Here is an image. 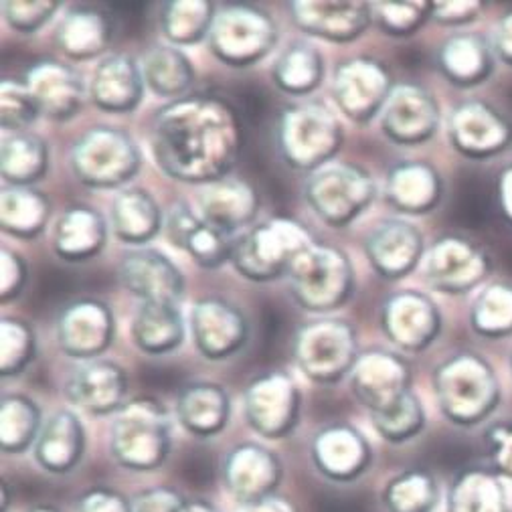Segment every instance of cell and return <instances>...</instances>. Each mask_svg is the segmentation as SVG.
<instances>
[{
    "label": "cell",
    "mask_w": 512,
    "mask_h": 512,
    "mask_svg": "<svg viewBox=\"0 0 512 512\" xmlns=\"http://www.w3.org/2000/svg\"><path fill=\"white\" fill-rule=\"evenodd\" d=\"M444 193L438 170L425 162H399L387 175V199L405 215H425L438 207Z\"/></svg>",
    "instance_id": "obj_31"
},
{
    "label": "cell",
    "mask_w": 512,
    "mask_h": 512,
    "mask_svg": "<svg viewBox=\"0 0 512 512\" xmlns=\"http://www.w3.org/2000/svg\"><path fill=\"white\" fill-rule=\"evenodd\" d=\"M371 11L383 33L403 39L432 17V3H373Z\"/></svg>",
    "instance_id": "obj_48"
},
{
    "label": "cell",
    "mask_w": 512,
    "mask_h": 512,
    "mask_svg": "<svg viewBox=\"0 0 512 512\" xmlns=\"http://www.w3.org/2000/svg\"><path fill=\"white\" fill-rule=\"evenodd\" d=\"M106 245V221L92 209L75 205L55 223L53 249L61 260L77 264L92 260Z\"/></svg>",
    "instance_id": "obj_32"
},
{
    "label": "cell",
    "mask_w": 512,
    "mask_h": 512,
    "mask_svg": "<svg viewBox=\"0 0 512 512\" xmlns=\"http://www.w3.org/2000/svg\"><path fill=\"white\" fill-rule=\"evenodd\" d=\"M114 336V316L106 302L81 298L67 304L57 318V340L65 355L92 361L102 355Z\"/></svg>",
    "instance_id": "obj_18"
},
{
    "label": "cell",
    "mask_w": 512,
    "mask_h": 512,
    "mask_svg": "<svg viewBox=\"0 0 512 512\" xmlns=\"http://www.w3.org/2000/svg\"><path fill=\"white\" fill-rule=\"evenodd\" d=\"M124 288L142 304H177L185 296V276L164 253L150 247H134L120 262Z\"/></svg>",
    "instance_id": "obj_17"
},
{
    "label": "cell",
    "mask_w": 512,
    "mask_h": 512,
    "mask_svg": "<svg viewBox=\"0 0 512 512\" xmlns=\"http://www.w3.org/2000/svg\"><path fill=\"white\" fill-rule=\"evenodd\" d=\"M278 152L296 170H320L343 144V130L332 112L318 104H296L278 120Z\"/></svg>",
    "instance_id": "obj_6"
},
{
    "label": "cell",
    "mask_w": 512,
    "mask_h": 512,
    "mask_svg": "<svg viewBox=\"0 0 512 512\" xmlns=\"http://www.w3.org/2000/svg\"><path fill=\"white\" fill-rule=\"evenodd\" d=\"M7 504H9V488L7 484H3V512H7Z\"/></svg>",
    "instance_id": "obj_61"
},
{
    "label": "cell",
    "mask_w": 512,
    "mask_h": 512,
    "mask_svg": "<svg viewBox=\"0 0 512 512\" xmlns=\"http://www.w3.org/2000/svg\"><path fill=\"white\" fill-rule=\"evenodd\" d=\"M112 39L110 17L94 7H75L57 29V43L71 59L83 61L102 55Z\"/></svg>",
    "instance_id": "obj_36"
},
{
    "label": "cell",
    "mask_w": 512,
    "mask_h": 512,
    "mask_svg": "<svg viewBox=\"0 0 512 512\" xmlns=\"http://www.w3.org/2000/svg\"><path fill=\"white\" fill-rule=\"evenodd\" d=\"M312 462L332 482H355L373 460L367 438L349 423H330L312 440Z\"/></svg>",
    "instance_id": "obj_20"
},
{
    "label": "cell",
    "mask_w": 512,
    "mask_h": 512,
    "mask_svg": "<svg viewBox=\"0 0 512 512\" xmlns=\"http://www.w3.org/2000/svg\"><path fill=\"white\" fill-rule=\"evenodd\" d=\"M504 476L486 468L460 472L448 494V512H512Z\"/></svg>",
    "instance_id": "obj_35"
},
{
    "label": "cell",
    "mask_w": 512,
    "mask_h": 512,
    "mask_svg": "<svg viewBox=\"0 0 512 512\" xmlns=\"http://www.w3.org/2000/svg\"><path fill=\"white\" fill-rule=\"evenodd\" d=\"M59 9V3H51V0H45V3H3V15L7 23L21 31V33H33L41 29Z\"/></svg>",
    "instance_id": "obj_51"
},
{
    "label": "cell",
    "mask_w": 512,
    "mask_h": 512,
    "mask_svg": "<svg viewBox=\"0 0 512 512\" xmlns=\"http://www.w3.org/2000/svg\"><path fill=\"white\" fill-rule=\"evenodd\" d=\"M490 43H492V49H494L496 57L512 67V13L504 15L496 23Z\"/></svg>",
    "instance_id": "obj_57"
},
{
    "label": "cell",
    "mask_w": 512,
    "mask_h": 512,
    "mask_svg": "<svg viewBox=\"0 0 512 512\" xmlns=\"http://www.w3.org/2000/svg\"><path fill=\"white\" fill-rule=\"evenodd\" d=\"M492 43L476 33H458L446 39L438 51V67L456 88L468 90L484 83L494 71Z\"/></svg>",
    "instance_id": "obj_29"
},
{
    "label": "cell",
    "mask_w": 512,
    "mask_h": 512,
    "mask_svg": "<svg viewBox=\"0 0 512 512\" xmlns=\"http://www.w3.org/2000/svg\"><path fill=\"white\" fill-rule=\"evenodd\" d=\"M185 502L187 498L177 490L160 486V488H150L140 492L132 502V510L134 512H181Z\"/></svg>",
    "instance_id": "obj_54"
},
{
    "label": "cell",
    "mask_w": 512,
    "mask_h": 512,
    "mask_svg": "<svg viewBox=\"0 0 512 512\" xmlns=\"http://www.w3.org/2000/svg\"><path fill=\"white\" fill-rule=\"evenodd\" d=\"M312 245L314 239L300 223L276 217L235 239L231 264L251 282H274L288 276L294 262Z\"/></svg>",
    "instance_id": "obj_3"
},
{
    "label": "cell",
    "mask_w": 512,
    "mask_h": 512,
    "mask_svg": "<svg viewBox=\"0 0 512 512\" xmlns=\"http://www.w3.org/2000/svg\"><path fill=\"white\" fill-rule=\"evenodd\" d=\"M500 207L504 217L512 223V166L500 179Z\"/></svg>",
    "instance_id": "obj_59"
},
{
    "label": "cell",
    "mask_w": 512,
    "mask_h": 512,
    "mask_svg": "<svg viewBox=\"0 0 512 512\" xmlns=\"http://www.w3.org/2000/svg\"><path fill=\"white\" fill-rule=\"evenodd\" d=\"M92 100L104 112H130L138 108L144 94V75L128 53H114L100 61L90 85Z\"/></svg>",
    "instance_id": "obj_28"
},
{
    "label": "cell",
    "mask_w": 512,
    "mask_h": 512,
    "mask_svg": "<svg viewBox=\"0 0 512 512\" xmlns=\"http://www.w3.org/2000/svg\"><path fill=\"white\" fill-rule=\"evenodd\" d=\"M134 345L148 355L179 349L185 340V320L177 304H142L132 322Z\"/></svg>",
    "instance_id": "obj_37"
},
{
    "label": "cell",
    "mask_w": 512,
    "mask_h": 512,
    "mask_svg": "<svg viewBox=\"0 0 512 512\" xmlns=\"http://www.w3.org/2000/svg\"><path fill=\"white\" fill-rule=\"evenodd\" d=\"M278 29L272 17L253 5L223 9L211 27V51L231 67H249L276 45Z\"/></svg>",
    "instance_id": "obj_10"
},
{
    "label": "cell",
    "mask_w": 512,
    "mask_h": 512,
    "mask_svg": "<svg viewBox=\"0 0 512 512\" xmlns=\"http://www.w3.org/2000/svg\"><path fill=\"white\" fill-rule=\"evenodd\" d=\"M371 419L377 434L391 444L409 442L425 428V411L413 391L403 395L385 411L371 413Z\"/></svg>",
    "instance_id": "obj_47"
},
{
    "label": "cell",
    "mask_w": 512,
    "mask_h": 512,
    "mask_svg": "<svg viewBox=\"0 0 512 512\" xmlns=\"http://www.w3.org/2000/svg\"><path fill=\"white\" fill-rule=\"evenodd\" d=\"M351 387L371 413H379L411 391V369L393 353H367L353 369Z\"/></svg>",
    "instance_id": "obj_25"
},
{
    "label": "cell",
    "mask_w": 512,
    "mask_h": 512,
    "mask_svg": "<svg viewBox=\"0 0 512 512\" xmlns=\"http://www.w3.org/2000/svg\"><path fill=\"white\" fill-rule=\"evenodd\" d=\"M258 207V195L243 181L221 179L205 185L199 195V215L231 235L253 221Z\"/></svg>",
    "instance_id": "obj_33"
},
{
    "label": "cell",
    "mask_w": 512,
    "mask_h": 512,
    "mask_svg": "<svg viewBox=\"0 0 512 512\" xmlns=\"http://www.w3.org/2000/svg\"><path fill=\"white\" fill-rule=\"evenodd\" d=\"M49 152L43 138L33 132H11L3 140V179L7 187H31L47 170Z\"/></svg>",
    "instance_id": "obj_40"
},
{
    "label": "cell",
    "mask_w": 512,
    "mask_h": 512,
    "mask_svg": "<svg viewBox=\"0 0 512 512\" xmlns=\"http://www.w3.org/2000/svg\"><path fill=\"white\" fill-rule=\"evenodd\" d=\"M294 300L310 312H330L343 306L355 288L349 255L332 245L308 247L288 272Z\"/></svg>",
    "instance_id": "obj_5"
},
{
    "label": "cell",
    "mask_w": 512,
    "mask_h": 512,
    "mask_svg": "<svg viewBox=\"0 0 512 512\" xmlns=\"http://www.w3.org/2000/svg\"><path fill=\"white\" fill-rule=\"evenodd\" d=\"M3 367L0 375L15 377L27 369L35 357L33 330L15 318H3Z\"/></svg>",
    "instance_id": "obj_49"
},
{
    "label": "cell",
    "mask_w": 512,
    "mask_h": 512,
    "mask_svg": "<svg viewBox=\"0 0 512 512\" xmlns=\"http://www.w3.org/2000/svg\"><path fill=\"white\" fill-rule=\"evenodd\" d=\"M365 253L381 278L399 280L421 262L423 235L405 219H383L367 235Z\"/></svg>",
    "instance_id": "obj_24"
},
{
    "label": "cell",
    "mask_w": 512,
    "mask_h": 512,
    "mask_svg": "<svg viewBox=\"0 0 512 512\" xmlns=\"http://www.w3.org/2000/svg\"><path fill=\"white\" fill-rule=\"evenodd\" d=\"M423 274L436 292L460 296L484 282L490 274V260L474 241L460 235H446L425 253Z\"/></svg>",
    "instance_id": "obj_13"
},
{
    "label": "cell",
    "mask_w": 512,
    "mask_h": 512,
    "mask_svg": "<svg viewBox=\"0 0 512 512\" xmlns=\"http://www.w3.org/2000/svg\"><path fill=\"white\" fill-rule=\"evenodd\" d=\"M324 77V63L312 45L304 41L292 43L274 65V81L290 96H306L318 88Z\"/></svg>",
    "instance_id": "obj_42"
},
{
    "label": "cell",
    "mask_w": 512,
    "mask_h": 512,
    "mask_svg": "<svg viewBox=\"0 0 512 512\" xmlns=\"http://www.w3.org/2000/svg\"><path fill=\"white\" fill-rule=\"evenodd\" d=\"M41 411L25 395H7L0 405V446L7 454H23L41 434Z\"/></svg>",
    "instance_id": "obj_43"
},
{
    "label": "cell",
    "mask_w": 512,
    "mask_h": 512,
    "mask_svg": "<svg viewBox=\"0 0 512 512\" xmlns=\"http://www.w3.org/2000/svg\"><path fill=\"white\" fill-rule=\"evenodd\" d=\"M472 330L480 336L502 338L512 332V284L486 286L470 308Z\"/></svg>",
    "instance_id": "obj_46"
},
{
    "label": "cell",
    "mask_w": 512,
    "mask_h": 512,
    "mask_svg": "<svg viewBox=\"0 0 512 512\" xmlns=\"http://www.w3.org/2000/svg\"><path fill=\"white\" fill-rule=\"evenodd\" d=\"M480 11V3H432V19L440 25H468Z\"/></svg>",
    "instance_id": "obj_56"
},
{
    "label": "cell",
    "mask_w": 512,
    "mask_h": 512,
    "mask_svg": "<svg viewBox=\"0 0 512 512\" xmlns=\"http://www.w3.org/2000/svg\"><path fill=\"white\" fill-rule=\"evenodd\" d=\"M215 17L211 3H164L160 9L162 31L177 45H195L209 37Z\"/></svg>",
    "instance_id": "obj_45"
},
{
    "label": "cell",
    "mask_w": 512,
    "mask_h": 512,
    "mask_svg": "<svg viewBox=\"0 0 512 512\" xmlns=\"http://www.w3.org/2000/svg\"><path fill=\"white\" fill-rule=\"evenodd\" d=\"M164 229L168 241L179 249H185L201 268L215 270L231 262L237 237L209 223L185 203H179L168 211Z\"/></svg>",
    "instance_id": "obj_22"
},
{
    "label": "cell",
    "mask_w": 512,
    "mask_h": 512,
    "mask_svg": "<svg viewBox=\"0 0 512 512\" xmlns=\"http://www.w3.org/2000/svg\"><path fill=\"white\" fill-rule=\"evenodd\" d=\"M231 405L217 383H191L177 397V415L183 428L197 438H213L225 430Z\"/></svg>",
    "instance_id": "obj_34"
},
{
    "label": "cell",
    "mask_w": 512,
    "mask_h": 512,
    "mask_svg": "<svg viewBox=\"0 0 512 512\" xmlns=\"http://www.w3.org/2000/svg\"><path fill=\"white\" fill-rule=\"evenodd\" d=\"M191 328L197 351L211 361L235 355L249 338L245 314L221 296H209L193 304Z\"/></svg>",
    "instance_id": "obj_19"
},
{
    "label": "cell",
    "mask_w": 512,
    "mask_h": 512,
    "mask_svg": "<svg viewBox=\"0 0 512 512\" xmlns=\"http://www.w3.org/2000/svg\"><path fill=\"white\" fill-rule=\"evenodd\" d=\"M438 500L440 488L436 478L419 468L401 472L383 492V502L389 512H432Z\"/></svg>",
    "instance_id": "obj_44"
},
{
    "label": "cell",
    "mask_w": 512,
    "mask_h": 512,
    "mask_svg": "<svg viewBox=\"0 0 512 512\" xmlns=\"http://www.w3.org/2000/svg\"><path fill=\"white\" fill-rule=\"evenodd\" d=\"M245 512H298V510L290 500H286L282 496H270L262 502L245 506Z\"/></svg>",
    "instance_id": "obj_58"
},
{
    "label": "cell",
    "mask_w": 512,
    "mask_h": 512,
    "mask_svg": "<svg viewBox=\"0 0 512 512\" xmlns=\"http://www.w3.org/2000/svg\"><path fill=\"white\" fill-rule=\"evenodd\" d=\"M221 474L229 494L237 502L251 506L276 496V490L282 484L284 468L282 460L272 450L245 442L227 452Z\"/></svg>",
    "instance_id": "obj_16"
},
{
    "label": "cell",
    "mask_w": 512,
    "mask_h": 512,
    "mask_svg": "<svg viewBox=\"0 0 512 512\" xmlns=\"http://www.w3.org/2000/svg\"><path fill=\"white\" fill-rule=\"evenodd\" d=\"M434 391L442 413L460 428L488 419L500 405V383L492 365L474 353H460L434 371Z\"/></svg>",
    "instance_id": "obj_2"
},
{
    "label": "cell",
    "mask_w": 512,
    "mask_h": 512,
    "mask_svg": "<svg viewBox=\"0 0 512 512\" xmlns=\"http://www.w3.org/2000/svg\"><path fill=\"white\" fill-rule=\"evenodd\" d=\"M239 146L237 114L219 98H181L154 116V158L166 175L183 183L205 187L225 179L239 156Z\"/></svg>",
    "instance_id": "obj_1"
},
{
    "label": "cell",
    "mask_w": 512,
    "mask_h": 512,
    "mask_svg": "<svg viewBox=\"0 0 512 512\" xmlns=\"http://www.w3.org/2000/svg\"><path fill=\"white\" fill-rule=\"evenodd\" d=\"M29 512H61V510H57V508H53V506H37V508L29 510Z\"/></svg>",
    "instance_id": "obj_62"
},
{
    "label": "cell",
    "mask_w": 512,
    "mask_h": 512,
    "mask_svg": "<svg viewBox=\"0 0 512 512\" xmlns=\"http://www.w3.org/2000/svg\"><path fill=\"white\" fill-rule=\"evenodd\" d=\"M3 288H0V294H3V302H9L17 298L27 282V266L25 260L19 258V255L11 249L3 247Z\"/></svg>",
    "instance_id": "obj_55"
},
{
    "label": "cell",
    "mask_w": 512,
    "mask_h": 512,
    "mask_svg": "<svg viewBox=\"0 0 512 512\" xmlns=\"http://www.w3.org/2000/svg\"><path fill=\"white\" fill-rule=\"evenodd\" d=\"M448 138L468 158H492L512 144V124L488 102L466 100L450 116Z\"/></svg>",
    "instance_id": "obj_15"
},
{
    "label": "cell",
    "mask_w": 512,
    "mask_h": 512,
    "mask_svg": "<svg viewBox=\"0 0 512 512\" xmlns=\"http://www.w3.org/2000/svg\"><path fill=\"white\" fill-rule=\"evenodd\" d=\"M294 357L300 371L314 383H338L359 363V345L353 326L326 318L304 324L294 338Z\"/></svg>",
    "instance_id": "obj_8"
},
{
    "label": "cell",
    "mask_w": 512,
    "mask_h": 512,
    "mask_svg": "<svg viewBox=\"0 0 512 512\" xmlns=\"http://www.w3.org/2000/svg\"><path fill=\"white\" fill-rule=\"evenodd\" d=\"M181 512H221L213 502L197 498V500H187Z\"/></svg>",
    "instance_id": "obj_60"
},
{
    "label": "cell",
    "mask_w": 512,
    "mask_h": 512,
    "mask_svg": "<svg viewBox=\"0 0 512 512\" xmlns=\"http://www.w3.org/2000/svg\"><path fill=\"white\" fill-rule=\"evenodd\" d=\"M110 448L116 462L128 470L150 472L160 468L170 454V419L154 399L126 403L114 423Z\"/></svg>",
    "instance_id": "obj_4"
},
{
    "label": "cell",
    "mask_w": 512,
    "mask_h": 512,
    "mask_svg": "<svg viewBox=\"0 0 512 512\" xmlns=\"http://www.w3.org/2000/svg\"><path fill=\"white\" fill-rule=\"evenodd\" d=\"M245 419L253 432L268 440L286 438L300 419V391L286 373H268L253 379L243 397Z\"/></svg>",
    "instance_id": "obj_11"
},
{
    "label": "cell",
    "mask_w": 512,
    "mask_h": 512,
    "mask_svg": "<svg viewBox=\"0 0 512 512\" xmlns=\"http://www.w3.org/2000/svg\"><path fill=\"white\" fill-rule=\"evenodd\" d=\"M290 13L304 33L334 43L361 37L373 19L369 3H290Z\"/></svg>",
    "instance_id": "obj_27"
},
{
    "label": "cell",
    "mask_w": 512,
    "mask_h": 512,
    "mask_svg": "<svg viewBox=\"0 0 512 512\" xmlns=\"http://www.w3.org/2000/svg\"><path fill=\"white\" fill-rule=\"evenodd\" d=\"M142 75L148 88L166 100H181L195 81V71L185 53L175 47L154 45L142 57Z\"/></svg>",
    "instance_id": "obj_38"
},
{
    "label": "cell",
    "mask_w": 512,
    "mask_h": 512,
    "mask_svg": "<svg viewBox=\"0 0 512 512\" xmlns=\"http://www.w3.org/2000/svg\"><path fill=\"white\" fill-rule=\"evenodd\" d=\"M381 326L393 345L419 353L440 336L442 314L432 298L415 290H403L391 294L383 304Z\"/></svg>",
    "instance_id": "obj_14"
},
{
    "label": "cell",
    "mask_w": 512,
    "mask_h": 512,
    "mask_svg": "<svg viewBox=\"0 0 512 512\" xmlns=\"http://www.w3.org/2000/svg\"><path fill=\"white\" fill-rule=\"evenodd\" d=\"M310 209L328 225L343 227L355 221L375 199L377 185L365 168L336 164L316 170L306 185Z\"/></svg>",
    "instance_id": "obj_9"
},
{
    "label": "cell",
    "mask_w": 512,
    "mask_h": 512,
    "mask_svg": "<svg viewBox=\"0 0 512 512\" xmlns=\"http://www.w3.org/2000/svg\"><path fill=\"white\" fill-rule=\"evenodd\" d=\"M381 126L387 138L397 144H421L436 134L440 106L428 90L415 83L395 85Z\"/></svg>",
    "instance_id": "obj_23"
},
{
    "label": "cell",
    "mask_w": 512,
    "mask_h": 512,
    "mask_svg": "<svg viewBox=\"0 0 512 512\" xmlns=\"http://www.w3.org/2000/svg\"><path fill=\"white\" fill-rule=\"evenodd\" d=\"M136 142L118 128L100 126L83 132L73 144L71 168L85 187L118 189L132 181L140 170Z\"/></svg>",
    "instance_id": "obj_7"
},
{
    "label": "cell",
    "mask_w": 512,
    "mask_h": 512,
    "mask_svg": "<svg viewBox=\"0 0 512 512\" xmlns=\"http://www.w3.org/2000/svg\"><path fill=\"white\" fill-rule=\"evenodd\" d=\"M25 85L39 114L55 122L71 120L85 100V85L81 77L71 67L57 61L35 65L29 71Z\"/></svg>",
    "instance_id": "obj_26"
},
{
    "label": "cell",
    "mask_w": 512,
    "mask_h": 512,
    "mask_svg": "<svg viewBox=\"0 0 512 512\" xmlns=\"http://www.w3.org/2000/svg\"><path fill=\"white\" fill-rule=\"evenodd\" d=\"M0 211H3L0 225L5 233L31 239L45 229L51 205L43 193L31 187H7L3 189Z\"/></svg>",
    "instance_id": "obj_41"
},
{
    "label": "cell",
    "mask_w": 512,
    "mask_h": 512,
    "mask_svg": "<svg viewBox=\"0 0 512 512\" xmlns=\"http://www.w3.org/2000/svg\"><path fill=\"white\" fill-rule=\"evenodd\" d=\"M486 446L494 472L512 482V421L492 425L486 432Z\"/></svg>",
    "instance_id": "obj_52"
},
{
    "label": "cell",
    "mask_w": 512,
    "mask_h": 512,
    "mask_svg": "<svg viewBox=\"0 0 512 512\" xmlns=\"http://www.w3.org/2000/svg\"><path fill=\"white\" fill-rule=\"evenodd\" d=\"M77 512H134L132 502L118 490L92 488L83 492L77 502Z\"/></svg>",
    "instance_id": "obj_53"
},
{
    "label": "cell",
    "mask_w": 512,
    "mask_h": 512,
    "mask_svg": "<svg viewBox=\"0 0 512 512\" xmlns=\"http://www.w3.org/2000/svg\"><path fill=\"white\" fill-rule=\"evenodd\" d=\"M63 391L73 407L90 415H110L126 405L128 377L118 363L92 359L67 377Z\"/></svg>",
    "instance_id": "obj_21"
},
{
    "label": "cell",
    "mask_w": 512,
    "mask_h": 512,
    "mask_svg": "<svg viewBox=\"0 0 512 512\" xmlns=\"http://www.w3.org/2000/svg\"><path fill=\"white\" fill-rule=\"evenodd\" d=\"M116 235L134 247H144L162 227V215L150 193L144 189L122 191L112 205Z\"/></svg>",
    "instance_id": "obj_39"
},
{
    "label": "cell",
    "mask_w": 512,
    "mask_h": 512,
    "mask_svg": "<svg viewBox=\"0 0 512 512\" xmlns=\"http://www.w3.org/2000/svg\"><path fill=\"white\" fill-rule=\"evenodd\" d=\"M395 90L389 69L371 57H357L338 65L332 94L347 118L357 124L371 122Z\"/></svg>",
    "instance_id": "obj_12"
},
{
    "label": "cell",
    "mask_w": 512,
    "mask_h": 512,
    "mask_svg": "<svg viewBox=\"0 0 512 512\" xmlns=\"http://www.w3.org/2000/svg\"><path fill=\"white\" fill-rule=\"evenodd\" d=\"M510 371H512V355H510Z\"/></svg>",
    "instance_id": "obj_63"
},
{
    "label": "cell",
    "mask_w": 512,
    "mask_h": 512,
    "mask_svg": "<svg viewBox=\"0 0 512 512\" xmlns=\"http://www.w3.org/2000/svg\"><path fill=\"white\" fill-rule=\"evenodd\" d=\"M83 452L85 430L79 417L69 409L55 411L35 442L37 464L51 474H67L81 462Z\"/></svg>",
    "instance_id": "obj_30"
},
{
    "label": "cell",
    "mask_w": 512,
    "mask_h": 512,
    "mask_svg": "<svg viewBox=\"0 0 512 512\" xmlns=\"http://www.w3.org/2000/svg\"><path fill=\"white\" fill-rule=\"evenodd\" d=\"M39 110L25 83L3 81V130L21 132L39 118Z\"/></svg>",
    "instance_id": "obj_50"
}]
</instances>
